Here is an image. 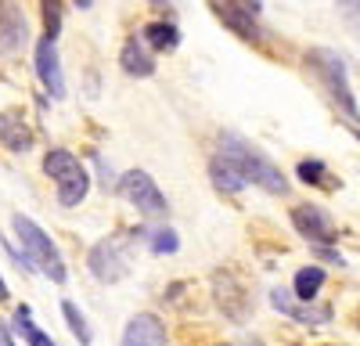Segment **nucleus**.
Returning <instances> with one entry per match:
<instances>
[{"mask_svg": "<svg viewBox=\"0 0 360 346\" xmlns=\"http://www.w3.org/2000/svg\"><path fill=\"white\" fill-rule=\"evenodd\" d=\"M217 155L227 159L238 173H242L245 184H256V188H263L266 195H288V181H285L281 166H274V162H270V159L256 148V144H249L245 137L220 134Z\"/></svg>", "mask_w": 360, "mask_h": 346, "instance_id": "f257e3e1", "label": "nucleus"}, {"mask_svg": "<svg viewBox=\"0 0 360 346\" xmlns=\"http://www.w3.org/2000/svg\"><path fill=\"white\" fill-rule=\"evenodd\" d=\"M0 346H18V342H15V332H11L4 321H0Z\"/></svg>", "mask_w": 360, "mask_h": 346, "instance_id": "bb28decb", "label": "nucleus"}, {"mask_svg": "<svg viewBox=\"0 0 360 346\" xmlns=\"http://www.w3.org/2000/svg\"><path fill=\"white\" fill-rule=\"evenodd\" d=\"M307 69L317 76V83L324 86V94L332 98V105L346 115V123H360V108H356V98H353V86H349L342 58L335 51H328V47H310L307 51Z\"/></svg>", "mask_w": 360, "mask_h": 346, "instance_id": "f03ea898", "label": "nucleus"}, {"mask_svg": "<svg viewBox=\"0 0 360 346\" xmlns=\"http://www.w3.org/2000/svg\"><path fill=\"white\" fill-rule=\"evenodd\" d=\"M317 256H321V260H332V264H342V256H339L332 245H317Z\"/></svg>", "mask_w": 360, "mask_h": 346, "instance_id": "a878e982", "label": "nucleus"}, {"mask_svg": "<svg viewBox=\"0 0 360 346\" xmlns=\"http://www.w3.org/2000/svg\"><path fill=\"white\" fill-rule=\"evenodd\" d=\"M242 346H263V342H259V339H245Z\"/></svg>", "mask_w": 360, "mask_h": 346, "instance_id": "2f4dec72", "label": "nucleus"}, {"mask_svg": "<svg viewBox=\"0 0 360 346\" xmlns=\"http://www.w3.org/2000/svg\"><path fill=\"white\" fill-rule=\"evenodd\" d=\"M335 8H339V15H342L346 29L360 40V0H335Z\"/></svg>", "mask_w": 360, "mask_h": 346, "instance_id": "b1692460", "label": "nucleus"}, {"mask_svg": "<svg viewBox=\"0 0 360 346\" xmlns=\"http://www.w3.org/2000/svg\"><path fill=\"white\" fill-rule=\"evenodd\" d=\"M321 285H324V271H321V267H303V271L295 274L292 296L303 300V303H314V296L321 293Z\"/></svg>", "mask_w": 360, "mask_h": 346, "instance_id": "6ab92c4d", "label": "nucleus"}, {"mask_svg": "<svg viewBox=\"0 0 360 346\" xmlns=\"http://www.w3.org/2000/svg\"><path fill=\"white\" fill-rule=\"evenodd\" d=\"M90 4H94V0H76V8H83V11H86Z\"/></svg>", "mask_w": 360, "mask_h": 346, "instance_id": "c756f323", "label": "nucleus"}, {"mask_svg": "<svg viewBox=\"0 0 360 346\" xmlns=\"http://www.w3.org/2000/svg\"><path fill=\"white\" fill-rule=\"evenodd\" d=\"M141 40L148 44V51H176L180 47V29L173 22H148L141 29Z\"/></svg>", "mask_w": 360, "mask_h": 346, "instance_id": "dca6fc26", "label": "nucleus"}, {"mask_svg": "<svg viewBox=\"0 0 360 346\" xmlns=\"http://www.w3.org/2000/svg\"><path fill=\"white\" fill-rule=\"evenodd\" d=\"M29 40V22L18 0H0V54H15Z\"/></svg>", "mask_w": 360, "mask_h": 346, "instance_id": "1a4fd4ad", "label": "nucleus"}, {"mask_svg": "<svg viewBox=\"0 0 360 346\" xmlns=\"http://www.w3.org/2000/svg\"><path fill=\"white\" fill-rule=\"evenodd\" d=\"M62 317H65V325L72 328V335L79 339V346H90V339H94V332H90V325H86V317H83V310L72 303V300H62Z\"/></svg>", "mask_w": 360, "mask_h": 346, "instance_id": "aec40b11", "label": "nucleus"}, {"mask_svg": "<svg viewBox=\"0 0 360 346\" xmlns=\"http://www.w3.org/2000/svg\"><path fill=\"white\" fill-rule=\"evenodd\" d=\"M295 173H299V181H307V184L335 188V181H328V169H324V162H321V159H303V162L295 166Z\"/></svg>", "mask_w": 360, "mask_h": 346, "instance_id": "4be33fe9", "label": "nucleus"}, {"mask_svg": "<svg viewBox=\"0 0 360 346\" xmlns=\"http://www.w3.org/2000/svg\"><path fill=\"white\" fill-rule=\"evenodd\" d=\"M40 15H44V37L58 40V33H62V18H65L62 0H40Z\"/></svg>", "mask_w": 360, "mask_h": 346, "instance_id": "412c9836", "label": "nucleus"}, {"mask_svg": "<svg viewBox=\"0 0 360 346\" xmlns=\"http://www.w3.org/2000/svg\"><path fill=\"white\" fill-rule=\"evenodd\" d=\"M209 181H213V188L224 191V195H238V191L245 188V177H242V173H238L227 159H220V155L209 159Z\"/></svg>", "mask_w": 360, "mask_h": 346, "instance_id": "f3484780", "label": "nucleus"}, {"mask_svg": "<svg viewBox=\"0 0 360 346\" xmlns=\"http://www.w3.org/2000/svg\"><path fill=\"white\" fill-rule=\"evenodd\" d=\"M0 144H4L8 152H29L37 144L33 130L25 127L18 108H4V112H0Z\"/></svg>", "mask_w": 360, "mask_h": 346, "instance_id": "4468645a", "label": "nucleus"}, {"mask_svg": "<svg viewBox=\"0 0 360 346\" xmlns=\"http://www.w3.org/2000/svg\"><path fill=\"white\" fill-rule=\"evenodd\" d=\"M176 249H180V235H176L169 224H162V227L152 231V252L155 256H173Z\"/></svg>", "mask_w": 360, "mask_h": 346, "instance_id": "5701e85b", "label": "nucleus"}, {"mask_svg": "<svg viewBox=\"0 0 360 346\" xmlns=\"http://www.w3.org/2000/svg\"><path fill=\"white\" fill-rule=\"evenodd\" d=\"M292 224L295 231L303 235L310 245H332L335 242V224L332 217H328L321 206H310V202H303V206H292Z\"/></svg>", "mask_w": 360, "mask_h": 346, "instance_id": "6e6552de", "label": "nucleus"}, {"mask_svg": "<svg viewBox=\"0 0 360 346\" xmlns=\"http://www.w3.org/2000/svg\"><path fill=\"white\" fill-rule=\"evenodd\" d=\"M94 166H98V173H101V184L108 188V184H115V173H112V166L101 159V155H94Z\"/></svg>", "mask_w": 360, "mask_h": 346, "instance_id": "393cba45", "label": "nucleus"}, {"mask_svg": "<svg viewBox=\"0 0 360 346\" xmlns=\"http://www.w3.org/2000/svg\"><path fill=\"white\" fill-rule=\"evenodd\" d=\"M119 65H123L127 76L144 79V76H155V54L148 51V44L141 37H130L123 44V51H119Z\"/></svg>", "mask_w": 360, "mask_h": 346, "instance_id": "2eb2a0df", "label": "nucleus"}, {"mask_svg": "<svg viewBox=\"0 0 360 346\" xmlns=\"http://www.w3.org/2000/svg\"><path fill=\"white\" fill-rule=\"evenodd\" d=\"M356 141H360V134H356Z\"/></svg>", "mask_w": 360, "mask_h": 346, "instance_id": "473e14b6", "label": "nucleus"}, {"mask_svg": "<svg viewBox=\"0 0 360 346\" xmlns=\"http://www.w3.org/2000/svg\"><path fill=\"white\" fill-rule=\"evenodd\" d=\"M11 227H15L18 249L29 256V264H33L37 271H44L54 285H65V281H69L65 260H62V252H58V245L51 242L47 231H44L40 224H33L29 217H22V213H15V217H11Z\"/></svg>", "mask_w": 360, "mask_h": 346, "instance_id": "7ed1b4c3", "label": "nucleus"}, {"mask_svg": "<svg viewBox=\"0 0 360 346\" xmlns=\"http://www.w3.org/2000/svg\"><path fill=\"white\" fill-rule=\"evenodd\" d=\"M37 76L44 83V91L51 98H65V72H62V58H58L54 40H40L37 44Z\"/></svg>", "mask_w": 360, "mask_h": 346, "instance_id": "9b49d317", "label": "nucleus"}, {"mask_svg": "<svg viewBox=\"0 0 360 346\" xmlns=\"http://www.w3.org/2000/svg\"><path fill=\"white\" fill-rule=\"evenodd\" d=\"M44 173L58 184V202H62L65 210L79 206V202L86 198V191H90V173H86V166H83L72 152H65V148H51V152L44 155Z\"/></svg>", "mask_w": 360, "mask_h": 346, "instance_id": "20e7f679", "label": "nucleus"}, {"mask_svg": "<svg viewBox=\"0 0 360 346\" xmlns=\"http://www.w3.org/2000/svg\"><path fill=\"white\" fill-rule=\"evenodd\" d=\"M242 4H245V8H252V11H259V8H263V0H242Z\"/></svg>", "mask_w": 360, "mask_h": 346, "instance_id": "c85d7f7f", "label": "nucleus"}, {"mask_svg": "<svg viewBox=\"0 0 360 346\" xmlns=\"http://www.w3.org/2000/svg\"><path fill=\"white\" fill-rule=\"evenodd\" d=\"M213 300H217V307L231 317V321H238V325L249 317V296H245L242 281H234V278L224 274V271L213 274Z\"/></svg>", "mask_w": 360, "mask_h": 346, "instance_id": "9d476101", "label": "nucleus"}, {"mask_svg": "<svg viewBox=\"0 0 360 346\" xmlns=\"http://www.w3.org/2000/svg\"><path fill=\"white\" fill-rule=\"evenodd\" d=\"M115 191L123 195L130 206H137V213H144V217H155V220H162L166 213H169V206H166V195L159 191V184L148 177L144 169H127L123 177L115 181Z\"/></svg>", "mask_w": 360, "mask_h": 346, "instance_id": "423d86ee", "label": "nucleus"}, {"mask_svg": "<svg viewBox=\"0 0 360 346\" xmlns=\"http://www.w3.org/2000/svg\"><path fill=\"white\" fill-rule=\"evenodd\" d=\"M8 296H11V293H8V285H4V278H0V303H8Z\"/></svg>", "mask_w": 360, "mask_h": 346, "instance_id": "cd10ccee", "label": "nucleus"}, {"mask_svg": "<svg viewBox=\"0 0 360 346\" xmlns=\"http://www.w3.org/2000/svg\"><path fill=\"white\" fill-rule=\"evenodd\" d=\"M270 303H274L278 314L295 317V321H303V325H324V321H332V310H328V307H314V303L295 300L288 288H274V293H270Z\"/></svg>", "mask_w": 360, "mask_h": 346, "instance_id": "f8f14e48", "label": "nucleus"}, {"mask_svg": "<svg viewBox=\"0 0 360 346\" xmlns=\"http://www.w3.org/2000/svg\"><path fill=\"white\" fill-rule=\"evenodd\" d=\"M148 4H155V8H166V4H169V0H148Z\"/></svg>", "mask_w": 360, "mask_h": 346, "instance_id": "7c9ffc66", "label": "nucleus"}, {"mask_svg": "<svg viewBox=\"0 0 360 346\" xmlns=\"http://www.w3.org/2000/svg\"><path fill=\"white\" fill-rule=\"evenodd\" d=\"M134 238H137V231L134 235H108L101 242H94V249L86 252V267L90 274H94L98 281L112 285V281H123L134 267Z\"/></svg>", "mask_w": 360, "mask_h": 346, "instance_id": "39448f33", "label": "nucleus"}, {"mask_svg": "<svg viewBox=\"0 0 360 346\" xmlns=\"http://www.w3.org/2000/svg\"><path fill=\"white\" fill-rule=\"evenodd\" d=\"M123 346H166V325L159 314H137L127 321Z\"/></svg>", "mask_w": 360, "mask_h": 346, "instance_id": "ddd939ff", "label": "nucleus"}, {"mask_svg": "<svg viewBox=\"0 0 360 346\" xmlns=\"http://www.w3.org/2000/svg\"><path fill=\"white\" fill-rule=\"evenodd\" d=\"M209 11H213L234 37H242L245 44H263V29L256 22V11L245 8L242 0H209Z\"/></svg>", "mask_w": 360, "mask_h": 346, "instance_id": "0eeeda50", "label": "nucleus"}, {"mask_svg": "<svg viewBox=\"0 0 360 346\" xmlns=\"http://www.w3.org/2000/svg\"><path fill=\"white\" fill-rule=\"evenodd\" d=\"M15 332L29 342V346H54V339L44 332V328H37V321H33V310H29L25 303L15 310Z\"/></svg>", "mask_w": 360, "mask_h": 346, "instance_id": "a211bd4d", "label": "nucleus"}]
</instances>
